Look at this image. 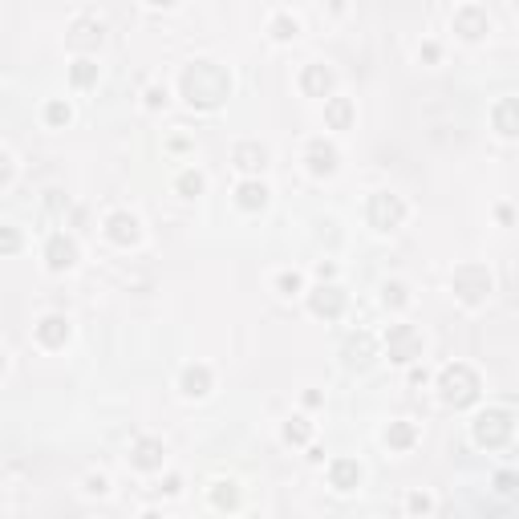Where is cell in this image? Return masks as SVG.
Returning a JSON list of instances; mask_svg holds the SVG:
<instances>
[{
    "instance_id": "6da1fadb",
    "label": "cell",
    "mask_w": 519,
    "mask_h": 519,
    "mask_svg": "<svg viewBox=\"0 0 519 519\" xmlns=\"http://www.w3.org/2000/svg\"><path fill=\"white\" fill-rule=\"evenodd\" d=\"M227 85H231L227 73L211 61H195L191 69H187V78H183V90H187V102H191V106H215V102H224Z\"/></svg>"
},
{
    "instance_id": "7a4b0ae2",
    "label": "cell",
    "mask_w": 519,
    "mask_h": 519,
    "mask_svg": "<svg viewBox=\"0 0 519 519\" xmlns=\"http://www.w3.org/2000/svg\"><path fill=\"white\" fill-rule=\"evenodd\" d=\"M442 398L451 405H467L479 398V377L467 370V365H451L442 373Z\"/></svg>"
},
{
    "instance_id": "3957f363",
    "label": "cell",
    "mask_w": 519,
    "mask_h": 519,
    "mask_svg": "<svg viewBox=\"0 0 519 519\" xmlns=\"http://www.w3.org/2000/svg\"><path fill=\"white\" fill-rule=\"evenodd\" d=\"M454 292H458L467 305L483 300L487 292H491V276H487V268H475V264L458 268V272H454Z\"/></svg>"
},
{
    "instance_id": "277c9868",
    "label": "cell",
    "mask_w": 519,
    "mask_h": 519,
    "mask_svg": "<svg viewBox=\"0 0 519 519\" xmlns=\"http://www.w3.org/2000/svg\"><path fill=\"white\" fill-rule=\"evenodd\" d=\"M386 345H389V357H393V361H402V365L422 353V337H418V329H414V324H393V329H389V337H386Z\"/></svg>"
},
{
    "instance_id": "5b68a950",
    "label": "cell",
    "mask_w": 519,
    "mask_h": 519,
    "mask_svg": "<svg viewBox=\"0 0 519 519\" xmlns=\"http://www.w3.org/2000/svg\"><path fill=\"white\" fill-rule=\"evenodd\" d=\"M475 438L487 442V446H503V442L511 438V414H507V410H491V414H483L479 426H475Z\"/></svg>"
},
{
    "instance_id": "8992f818",
    "label": "cell",
    "mask_w": 519,
    "mask_h": 519,
    "mask_svg": "<svg viewBox=\"0 0 519 519\" xmlns=\"http://www.w3.org/2000/svg\"><path fill=\"white\" fill-rule=\"evenodd\" d=\"M402 215H405V207L398 203V199H393V195H373V203H370V219H373V227L389 231V227L402 224Z\"/></svg>"
},
{
    "instance_id": "52a82bcc",
    "label": "cell",
    "mask_w": 519,
    "mask_h": 519,
    "mask_svg": "<svg viewBox=\"0 0 519 519\" xmlns=\"http://www.w3.org/2000/svg\"><path fill=\"white\" fill-rule=\"evenodd\" d=\"M110 240L114 243H134L138 240V219L134 215H126V211H118V215H110Z\"/></svg>"
},
{
    "instance_id": "ba28073f",
    "label": "cell",
    "mask_w": 519,
    "mask_h": 519,
    "mask_svg": "<svg viewBox=\"0 0 519 519\" xmlns=\"http://www.w3.org/2000/svg\"><path fill=\"white\" fill-rule=\"evenodd\" d=\"M73 256H78V248H73V240H65V236H53L49 240V268H69L73 264Z\"/></svg>"
},
{
    "instance_id": "9c48e42d",
    "label": "cell",
    "mask_w": 519,
    "mask_h": 519,
    "mask_svg": "<svg viewBox=\"0 0 519 519\" xmlns=\"http://www.w3.org/2000/svg\"><path fill=\"white\" fill-rule=\"evenodd\" d=\"M134 467H142V470L162 467V442H154V438H142V442L134 446Z\"/></svg>"
},
{
    "instance_id": "30bf717a",
    "label": "cell",
    "mask_w": 519,
    "mask_h": 519,
    "mask_svg": "<svg viewBox=\"0 0 519 519\" xmlns=\"http://www.w3.org/2000/svg\"><path fill=\"white\" fill-rule=\"evenodd\" d=\"M308 166H312V175H329L337 166V150L324 142H312L308 146Z\"/></svg>"
},
{
    "instance_id": "8fae6325",
    "label": "cell",
    "mask_w": 519,
    "mask_h": 519,
    "mask_svg": "<svg viewBox=\"0 0 519 519\" xmlns=\"http://www.w3.org/2000/svg\"><path fill=\"white\" fill-rule=\"evenodd\" d=\"M357 479H361V467H357L353 458H341V463H333V487H337V491H353Z\"/></svg>"
},
{
    "instance_id": "7c38bea8",
    "label": "cell",
    "mask_w": 519,
    "mask_h": 519,
    "mask_svg": "<svg viewBox=\"0 0 519 519\" xmlns=\"http://www.w3.org/2000/svg\"><path fill=\"white\" fill-rule=\"evenodd\" d=\"M341 308H345V296L337 288H321L312 296V312H321V317H337Z\"/></svg>"
},
{
    "instance_id": "4fadbf2b",
    "label": "cell",
    "mask_w": 519,
    "mask_h": 519,
    "mask_svg": "<svg viewBox=\"0 0 519 519\" xmlns=\"http://www.w3.org/2000/svg\"><path fill=\"white\" fill-rule=\"evenodd\" d=\"M37 337L45 341V345H61V341L69 337V324H65L61 317H45L41 329H37Z\"/></svg>"
},
{
    "instance_id": "5bb4252c",
    "label": "cell",
    "mask_w": 519,
    "mask_h": 519,
    "mask_svg": "<svg viewBox=\"0 0 519 519\" xmlns=\"http://www.w3.org/2000/svg\"><path fill=\"white\" fill-rule=\"evenodd\" d=\"M333 85V73L324 69V65H308V73H305V90L308 94H317V97H324V90Z\"/></svg>"
},
{
    "instance_id": "9a60e30c",
    "label": "cell",
    "mask_w": 519,
    "mask_h": 519,
    "mask_svg": "<svg viewBox=\"0 0 519 519\" xmlns=\"http://www.w3.org/2000/svg\"><path fill=\"white\" fill-rule=\"evenodd\" d=\"M264 146H256V142H243L240 150H236V162H240L243 171H256V166H264Z\"/></svg>"
},
{
    "instance_id": "2e32d148",
    "label": "cell",
    "mask_w": 519,
    "mask_h": 519,
    "mask_svg": "<svg viewBox=\"0 0 519 519\" xmlns=\"http://www.w3.org/2000/svg\"><path fill=\"white\" fill-rule=\"evenodd\" d=\"M207 386H211V373L203 365H191V370L183 373V389L187 393H207Z\"/></svg>"
},
{
    "instance_id": "e0dca14e",
    "label": "cell",
    "mask_w": 519,
    "mask_h": 519,
    "mask_svg": "<svg viewBox=\"0 0 519 519\" xmlns=\"http://www.w3.org/2000/svg\"><path fill=\"white\" fill-rule=\"evenodd\" d=\"M240 203L243 207H264V203H268V187H264V183H243Z\"/></svg>"
},
{
    "instance_id": "ac0fdd59",
    "label": "cell",
    "mask_w": 519,
    "mask_h": 519,
    "mask_svg": "<svg viewBox=\"0 0 519 519\" xmlns=\"http://www.w3.org/2000/svg\"><path fill=\"white\" fill-rule=\"evenodd\" d=\"M386 438H389V446H410V442H414V426H410V422H393Z\"/></svg>"
},
{
    "instance_id": "d6986e66",
    "label": "cell",
    "mask_w": 519,
    "mask_h": 519,
    "mask_svg": "<svg viewBox=\"0 0 519 519\" xmlns=\"http://www.w3.org/2000/svg\"><path fill=\"white\" fill-rule=\"evenodd\" d=\"M499 130L507 134V138L515 134V102H511V97H507V102L499 106Z\"/></svg>"
},
{
    "instance_id": "ffe728a7",
    "label": "cell",
    "mask_w": 519,
    "mask_h": 519,
    "mask_svg": "<svg viewBox=\"0 0 519 519\" xmlns=\"http://www.w3.org/2000/svg\"><path fill=\"white\" fill-rule=\"evenodd\" d=\"M370 349H373V345H370V337H353V341H349V345H345V357L353 361V353H361V357H357V361L365 365V361H370Z\"/></svg>"
},
{
    "instance_id": "44dd1931",
    "label": "cell",
    "mask_w": 519,
    "mask_h": 519,
    "mask_svg": "<svg viewBox=\"0 0 519 519\" xmlns=\"http://www.w3.org/2000/svg\"><path fill=\"white\" fill-rule=\"evenodd\" d=\"M94 78H97V65L94 61H78V65H73V81H78V85H90Z\"/></svg>"
},
{
    "instance_id": "7402d4cb",
    "label": "cell",
    "mask_w": 519,
    "mask_h": 519,
    "mask_svg": "<svg viewBox=\"0 0 519 519\" xmlns=\"http://www.w3.org/2000/svg\"><path fill=\"white\" fill-rule=\"evenodd\" d=\"M349 102H345V97H341V102H333V106H329V122H333V126H345V122H349Z\"/></svg>"
},
{
    "instance_id": "603a6c76",
    "label": "cell",
    "mask_w": 519,
    "mask_h": 519,
    "mask_svg": "<svg viewBox=\"0 0 519 519\" xmlns=\"http://www.w3.org/2000/svg\"><path fill=\"white\" fill-rule=\"evenodd\" d=\"M284 438H288V442H305V438H308V426H305V418H292L288 426H284Z\"/></svg>"
},
{
    "instance_id": "cb8c5ba5",
    "label": "cell",
    "mask_w": 519,
    "mask_h": 519,
    "mask_svg": "<svg viewBox=\"0 0 519 519\" xmlns=\"http://www.w3.org/2000/svg\"><path fill=\"white\" fill-rule=\"evenodd\" d=\"M16 248H20V236L13 227H0V252H16Z\"/></svg>"
},
{
    "instance_id": "d4e9b609",
    "label": "cell",
    "mask_w": 519,
    "mask_h": 519,
    "mask_svg": "<svg viewBox=\"0 0 519 519\" xmlns=\"http://www.w3.org/2000/svg\"><path fill=\"white\" fill-rule=\"evenodd\" d=\"M178 191L199 195V191H203V178H199V175H183V178H178Z\"/></svg>"
},
{
    "instance_id": "484cf974",
    "label": "cell",
    "mask_w": 519,
    "mask_h": 519,
    "mask_svg": "<svg viewBox=\"0 0 519 519\" xmlns=\"http://www.w3.org/2000/svg\"><path fill=\"white\" fill-rule=\"evenodd\" d=\"M49 122H53V126H61V122H69V106H61V102H53V106H49Z\"/></svg>"
},
{
    "instance_id": "4316f807",
    "label": "cell",
    "mask_w": 519,
    "mask_h": 519,
    "mask_svg": "<svg viewBox=\"0 0 519 519\" xmlns=\"http://www.w3.org/2000/svg\"><path fill=\"white\" fill-rule=\"evenodd\" d=\"M405 300V284H386V305H402Z\"/></svg>"
},
{
    "instance_id": "83f0119b",
    "label": "cell",
    "mask_w": 519,
    "mask_h": 519,
    "mask_svg": "<svg viewBox=\"0 0 519 519\" xmlns=\"http://www.w3.org/2000/svg\"><path fill=\"white\" fill-rule=\"evenodd\" d=\"M276 37H292V32H296V20H288V16H276Z\"/></svg>"
},
{
    "instance_id": "f1b7e54d",
    "label": "cell",
    "mask_w": 519,
    "mask_h": 519,
    "mask_svg": "<svg viewBox=\"0 0 519 519\" xmlns=\"http://www.w3.org/2000/svg\"><path fill=\"white\" fill-rule=\"evenodd\" d=\"M499 491H503V495H511V491H515V475H511V470H503V475H499Z\"/></svg>"
},
{
    "instance_id": "f546056e",
    "label": "cell",
    "mask_w": 519,
    "mask_h": 519,
    "mask_svg": "<svg viewBox=\"0 0 519 519\" xmlns=\"http://www.w3.org/2000/svg\"><path fill=\"white\" fill-rule=\"evenodd\" d=\"M280 288H284V292H296V288H300V276H296V272H292V276H280Z\"/></svg>"
},
{
    "instance_id": "4dcf8cb0",
    "label": "cell",
    "mask_w": 519,
    "mask_h": 519,
    "mask_svg": "<svg viewBox=\"0 0 519 519\" xmlns=\"http://www.w3.org/2000/svg\"><path fill=\"white\" fill-rule=\"evenodd\" d=\"M410 507H414V511H422V515H426V511H430V499H426V495H410Z\"/></svg>"
},
{
    "instance_id": "1f68e13d",
    "label": "cell",
    "mask_w": 519,
    "mask_h": 519,
    "mask_svg": "<svg viewBox=\"0 0 519 519\" xmlns=\"http://www.w3.org/2000/svg\"><path fill=\"white\" fill-rule=\"evenodd\" d=\"M4 178H8V154L0 150V183H4Z\"/></svg>"
},
{
    "instance_id": "d6a6232c",
    "label": "cell",
    "mask_w": 519,
    "mask_h": 519,
    "mask_svg": "<svg viewBox=\"0 0 519 519\" xmlns=\"http://www.w3.org/2000/svg\"><path fill=\"white\" fill-rule=\"evenodd\" d=\"M142 519H162V515H159V511H146V515H142Z\"/></svg>"
},
{
    "instance_id": "836d02e7",
    "label": "cell",
    "mask_w": 519,
    "mask_h": 519,
    "mask_svg": "<svg viewBox=\"0 0 519 519\" xmlns=\"http://www.w3.org/2000/svg\"><path fill=\"white\" fill-rule=\"evenodd\" d=\"M0 370H4V353H0Z\"/></svg>"
}]
</instances>
